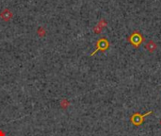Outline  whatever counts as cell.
<instances>
[{
    "mask_svg": "<svg viewBox=\"0 0 161 136\" xmlns=\"http://www.w3.org/2000/svg\"><path fill=\"white\" fill-rule=\"evenodd\" d=\"M152 114H153V111H147V113L143 114H141L140 113H134L132 115L130 116V122L132 123L134 126L140 127V126L142 125L143 122H144V118L146 116H148V115Z\"/></svg>",
    "mask_w": 161,
    "mask_h": 136,
    "instance_id": "6da1fadb",
    "label": "cell"
},
{
    "mask_svg": "<svg viewBox=\"0 0 161 136\" xmlns=\"http://www.w3.org/2000/svg\"><path fill=\"white\" fill-rule=\"evenodd\" d=\"M143 41H144V38H143V36L139 31H134L132 35L128 38V42L132 45L135 48H138L143 43Z\"/></svg>",
    "mask_w": 161,
    "mask_h": 136,
    "instance_id": "7a4b0ae2",
    "label": "cell"
},
{
    "mask_svg": "<svg viewBox=\"0 0 161 136\" xmlns=\"http://www.w3.org/2000/svg\"><path fill=\"white\" fill-rule=\"evenodd\" d=\"M109 47V43L107 42V40L106 39H105V38H103V39H100L98 42H97V48H96V50H95L92 55H93V54H95L98 50H102V51H105V50H106L107 48Z\"/></svg>",
    "mask_w": 161,
    "mask_h": 136,
    "instance_id": "3957f363",
    "label": "cell"
},
{
    "mask_svg": "<svg viewBox=\"0 0 161 136\" xmlns=\"http://www.w3.org/2000/svg\"><path fill=\"white\" fill-rule=\"evenodd\" d=\"M0 17H1L4 21H9L11 17H13V13H11L10 9H5L2 13H0Z\"/></svg>",
    "mask_w": 161,
    "mask_h": 136,
    "instance_id": "277c9868",
    "label": "cell"
},
{
    "mask_svg": "<svg viewBox=\"0 0 161 136\" xmlns=\"http://www.w3.org/2000/svg\"><path fill=\"white\" fill-rule=\"evenodd\" d=\"M145 48L150 53H153V52H154V50L157 48V45L156 43L153 42V41H149V42L145 45Z\"/></svg>",
    "mask_w": 161,
    "mask_h": 136,
    "instance_id": "5b68a950",
    "label": "cell"
},
{
    "mask_svg": "<svg viewBox=\"0 0 161 136\" xmlns=\"http://www.w3.org/2000/svg\"><path fill=\"white\" fill-rule=\"evenodd\" d=\"M160 126H161V120H160Z\"/></svg>",
    "mask_w": 161,
    "mask_h": 136,
    "instance_id": "8992f818",
    "label": "cell"
}]
</instances>
